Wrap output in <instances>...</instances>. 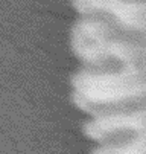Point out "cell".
<instances>
[{"mask_svg":"<svg viewBox=\"0 0 146 154\" xmlns=\"http://www.w3.org/2000/svg\"><path fill=\"white\" fill-rule=\"evenodd\" d=\"M93 154H146V130L133 134V137L103 145Z\"/></svg>","mask_w":146,"mask_h":154,"instance_id":"6da1fadb","label":"cell"}]
</instances>
